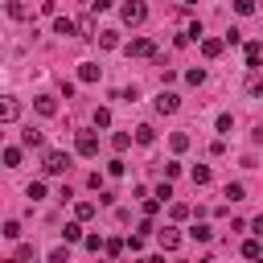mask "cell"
Segmentation results:
<instances>
[{
	"label": "cell",
	"instance_id": "cell-3",
	"mask_svg": "<svg viewBox=\"0 0 263 263\" xmlns=\"http://www.w3.org/2000/svg\"><path fill=\"white\" fill-rule=\"evenodd\" d=\"M74 148H78V156H95V152H99V136H95V132H78Z\"/></svg>",
	"mask_w": 263,
	"mask_h": 263
},
{
	"label": "cell",
	"instance_id": "cell-7",
	"mask_svg": "<svg viewBox=\"0 0 263 263\" xmlns=\"http://www.w3.org/2000/svg\"><path fill=\"white\" fill-rule=\"evenodd\" d=\"M33 107H37V115H58V99L53 95H37Z\"/></svg>",
	"mask_w": 263,
	"mask_h": 263
},
{
	"label": "cell",
	"instance_id": "cell-25",
	"mask_svg": "<svg viewBox=\"0 0 263 263\" xmlns=\"http://www.w3.org/2000/svg\"><path fill=\"white\" fill-rule=\"evenodd\" d=\"M189 234H193V242H210V238H214V230H210V226H193Z\"/></svg>",
	"mask_w": 263,
	"mask_h": 263
},
{
	"label": "cell",
	"instance_id": "cell-29",
	"mask_svg": "<svg viewBox=\"0 0 263 263\" xmlns=\"http://www.w3.org/2000/svg\"><path fill=\"white\" fill-rule=\"evenodd\" d=\"M107 123H111V111L99 107V111H95V127H107Z\"/></svg>",
	"mask_w": 263,
	"mask_h": 263
},
{
	"label": "cell",
	"instance_id": "cell-34",
	"mask_svg": "<svg viewBox=\"0 0 263 263\" xmlns=\"http://www.w3.org/2000/svg\"><path fill=\"white\" fill-rule=\"evenodd\" d=\"M103 251H107V255H119V251H123V242H119V238H107V242H103Z\"/></svg>",
	"mask_w": 263,
	"mask_h": 263
},
{
	"label": "cell",
	"instance_id": "cell-9",
	"mask_svg": "<svg viewBox=\"0 0 263 263\" xmlns=\"http://www.w3.org/2000/svg\"><path fill=\"white\" fill-rule=\"evenodd\" d=\"M4 8H8V16H12V21H29V4H21V0H8Z\"/></svg>",
	"mask_w": 263,
	"mask_h": 263
},
{
	"label": "cell",
	"instance_id": "cell-8",
	"mask_svg": "<svg viewBox=\"0 0 263 263\" xmlns=\"http://www.w3.org/2000/svg\"><path fill=\"white\" fill-rule=\"evenodd\" d=\"M259 62H263V41H247V66L259 70Z\"/></svg>",
	"mask_w": 263,
	"mask_h": 263
},
{
	"label": "cell",
	"instance_id": "cell-22",
	"mask_svg": "<svg viewBox=\"0 0 263 263\" xmlns=\"http://www.w3.org/2000/svg\"><path fill=\"white\" fill-rule=\"evenodd\" d=\"M127 144H132V136H127V132H115V136H111V148H115V152H123Z\"/></svg>",
	"mask_w": 263,
	"mask_h": 263
},
{
	"label": "cell",
	"instance_id": "cell-28",
	"mask_svg": "<svg viewBox=\"0 0 263 263\" xmlns=\"http://www.w3.org/2000/svg\"><path fill=\"white\" fill-rule=\"evenodd\" d=\"M234 12H238V16H251V12H255V0H234Z\"/></svg>",
	"mask_w": 263,
	"mask_h": 263
},
{
	"label": "cell",
	"instance_id": "cell-19",
	"mask_svg": "<svg viewBox=\"0 0 263 263\" xmlns=\"http://www.w3.org/2000/svg\"><path fill=\"white\" fill-rule=\"evenodd\" d=\"M53 33H62V37H70V33H74V21H66V16H58V21H53Z\"/></svg>",
	"mask_w": 263,
	"mask_h": 263
},
{
	"label": "cell",
	"instance_id": "cell-10",
	"mask_svg": "<svg viewBox=\"0 0 263 263\" xmlns=\"http://www.w3.org/2000/svg\"><path fill=\"white\" fill-rule=\"evenodd\" d=\"M201 53H205V58H218V53H222V41H218V37H201Z\"/></svg>",
	"mask_w": 263,
	"mask_h": 263
},
{
	"label": "cell",
	"instance_id": "cell-11",
	"mask_svg": "<svg viewBox=\"0 0 263 263\" xmlns=\"http://www.w3.org/2000/svg\"><path fill=\"white\" fill-rule=\"evenodd\" d=\"M99 74H103V70H99L95 62H82V70H78V78H82V82H99Z\"/></svg>",
	"mask_w": 263,
	"mask_h": 263
},
{
	"label": "cell",
	"instance_id": "cell-37",
	"mask_svg": "<svg viewBox=\"0 0 263 263\" xmlns=\"http://www.w3.org/2000/svg\"><path fill=\"white\" fill-rule=\"evenodd\" d=\"M255 144H263V123H259V127H255Z\"/></svg>",
	"mask_w": 263,
	"mask_h": 263
},
{
	"label": "cell",
	"instance_id": "cell-2",
	"mask_svg": "<svg viewBox=\"0 0 263 263\" xmlns=\"http://www.w3.org/2000/svg\"><path fill=\"white\" fill-rule=\"evenodd\" d=\"M127 58H156V41L152 37H136L127 45Z\"/></svg>",
	"mask_w": 263,
	"mask_h": 263
},
{
	"label": "cell",
	"instance_id": "cell-1",
	"mask_svg": "<svg viewBox=\"0 0 263 263\" xmlns=\"http://www.w3.org/2000/svg\"><path fill=\"white\" fill-rule=\"evenodd\" d=\"M119 16H123V25H144L148 21V8H144V0H127L119 8Z\"/></svg>",
	"mask_w": 263,
	"mask_h": 263
},
{
	"label": "cell",
	"instance_id": "cell-35",
	"mask_svg": "<svg viewBox=\"0 0 263 263\" xmlns=\"http://www.w3.org/2000/svg\"><path fill=\"white\" fill-rule=\"evenodd\" d=\"M173 218H177V222H181V218H189V205H185V201H177V205H173Z\"/></svg>",
	"mask_w": 263,
	"mask_h": 263
},
{
	"label": "cell",
	"instance_id": "cell-24",
	"mask_svg": "<svg viewBox=\"0 0 263 263\" xmlns=\"http://www.w3.org/2000/svg\"><path fill=\"white\" fill-rule=\"evenodd\" d=\"M74 214H78L82 222H86V218H95V201H78V205H74Z\"/></svg>",
	"mask_w": 263,
	"mask_h": 263
},
{
	"label": "cell",
	"instance_id": "cell-17",
	"mask_svg": "<svg viewBox=\"0 0 263 263\" xmlns=\"http://www.w3.org/2000/svg\"><path fill=\"white\" fill-rule=\"evenodd\" d=\"M185 82H189V86H201V82H205V70H201V66L185 70Z\"/></svg>",
	"mask_w": 263,
	"mask_h": 263
},
{
	"label": "cell",
	"instance_id": "cell-20",
	"mask_svg": "<svg viewBox=\"0 0 263 263\" xmlns=\"http://www.w3.org/2000/svg\"><path fill=\"white\" fill-rule=\"evenodd\" d=\"M152 136H156V132H152L148 123H140V127H136V144H152Z\"/></svg>",
	"mask_w": 263,
	"mask_h": 263
},
{
	"label": "cell",
	"instance_id": "cell-21",
	"mask_svg": "<svg viewBox=\"0 0 263 263\" xmlns=\"http://www.w3.org/2000/svg\"><path fill=\"white\" fill-rule=\"evenodd\" d=\"M21 140H25V148H37V144H41V132L29 127V132H21Z\"/></svg>",
	"mask_w": 263,
	"mask_h": 263
},
{
	"label": "cell",
	"instance_id": "cell-32",
	"mask_svg": "<svg viewBox=\"0 0 263 263\" xmlns=\"http://www.w3.org/2000/svg\"><path fill=\"white\" fill-rule=\"evenodd\" d=\"M4 238H21V222H4Z\"/></svg>",
	"mask_w": 263,
	"mask_h": 263
},
{
	"label": "cell",
	"instance_id": "cell-6",
	"mask_svg": "<svg viewBox=\"0 0 263 263\" xmlns=\"http://www.w3.org/2000/svg\"><path fill=\"white\" fill-rule=\"evenodd\" d=\"M156 242H160V251H177L181 247V234L173 226H164V230H156Z\"/></svg>",
	"mask_w": 263,
	"mask_h": 263
},
{
	"label": "cell",
	"instance_id": "cell-5",
	"mask_svg": "<svg viewBox=\"0 0 263 263\" xmlns=\"http://www.w3.org/2000/svg\"><path fill=\"white\" fill-rule=\"evenodd\" d=\"M177 107H181V99H177L173 90H160V95H156V111H160V115H173Z\"/></svg>",
	"mask_w": 263,
	"mask_h": 263
},
{
	"label": "cell",
	"instance_id": "cell-31",
	"mask_svg": "<svg viewBox=\"0 0 263 263\" xmlns=\"http://www.w3.org/2000/svg\"><path fill=\"white\" fill-rule=\"evenodd\" d=\"M66 259H70L66 247H53V251H49V263H66Z\"/></svg>",
	"mask_w": 263,
	"mask_h": 263
},
{
	"label": "cell",
	"instance_id": "cell-23",
	"mask_svg": "<svg viewBox=\"0 0 263 263\" xmlns=\"http://www.w3.org/2000/svg\"><path fill=\"white\" fill-rule=\"evenodd\" d=\"M189 177H193V185H210V168H205V164H197Z\"/></svg>",
	"mask_w": 263,
	"mask_h": 263
},
{
	"label": "cell",
	"instance_id": "cell-27",
	"mask_svg": "<svg viewBox=\"0 0 263 263\" xmlns=\"http://www.w3.org/2000/svg\"><path fill=\"white\" fill-rule=\"evenodd\" d=\"M226 197H230V201H242V197H247V189L234 181V185H226Z\"/></svg>",
	"mask_w": 263,
	"mask_h": 263
},
{
	"label": "cell",
	"instance_id": "cell-36",
	"mask_svg": "<svg viewBox=\"0 0 263 263\" xmlns=\"http://www.w3.org/2000/svg\"><path fill=\"white\" fill-rule=\"evenodd\" d=\"M251 230H255V234H259V238H263V214H259V218H255V222H251Z\"/></svg>",
	"mask_w": 263,
	"mask_h": 263
},
{
	"label": "cell",
	"instance_id": "cell-4",
	"mask_svg": "<svg viewBox=\"0 0 263 263\" xmlns=\"http://www.w3.org/2000/svg\"><path fill=\"white\" fill-rule=\"evenodd\" d=\"M66 168H70V156H66V152H45V173L58 177V173H66Z\"/></svg>",
	"mask_w": 263,
	"mask_h": 263
},
{
	"label": "cell",
	"instance_id": "cell-14",
	"mask_svg": "<svg viewBox=\"0 0 263 263\" xmlns=\"http://www.w3.org/2000/svg\"><path fill=\"white\" fill-rule=\"evenodd\" d=\"M99 45H103V49H115V45H119V33H115V29H103V33H99Z\"/></svg>",
	"mask_w": 263,
	"mask_h": 263
},
{
	"label": "cell",
	"instance_id": "cell-30",
	"mask_svg": "<svg viewBox=\"0 0 263 263\" xmlns=\"http://www.w3.org/2000/svg\"><path fill=\"white\" fill-rule=\"evenodd\" d=\"M29 197L41 201V197H45V185H41V181H29Z\"/></svg>",
	"mask_w": 263,
	"mask_h": 263
},
{
	"label": "cell",
	"instance_id": "cell-16",
	"mask_svg": "<svg viewBox=\"0 0 263 263\" xmlns=\"http://www.w3.org/2000/svg\"><path fill=\"white\" fill-rule=\"evenodd\" d=\"M242 255H247V259H259V255H263V242H259V238H247V242H242Z\"/></svg>",
	"mask_w": 263,
	"mask_h": 263
},
{
	"label": "cell",
	"instance_id": "cell-26",
	"mask_svg": "<svg viewBox=\"0 0 263 263\" xmlns=\"http://www.w3.org/2000/svg\"><path fill=\"white\" fill-rule=\"evenodd\" d=\"M4 164L16 168V164H21V148H4Z\"/></svg>",
	"mask_w": 263,
	"mask_h": 263
},
{
	"label": "cell",
	"instance_id": "cell-13",
	"mask_svg": "<svg viewBox=\"0 0 263 263\" xmlns=\"http://www.w3.org/2000/svg\"><path fill=\"white\" fill-rule=\"evenodd\" d=\"M78 222H82V218H78ZM78 222H70V226H66V230H62V238H66V242H82V238H86V234H82V226H78Z\"/></svg>",
	"mask_w": 263,
	"mask_h": 263
},
{
	"label": "cell",
	"instance_id": "cell-15",
	"mask_svg": "<svg viewBox=\"0 0 263 263\" xmlns=\"http://www.w3.org/2000/svg\"><path fill=\"white\" fill-rule=\"evenodd\" d=\"M168 148H173V152H185V148H189V136H185V132H173V136H168Z\"/></svg>",
	"mask_w": 263,
	"mask_h": 263
},
{
	"label": "cell",
	"instance_id": "cell-33",
	"mask_svg": "<svg viewBox=\"0 0 263 263\" xmlns=\"http://www.w3.org/2000/svg\"><path fill=\"white\" fill-rule=\"evenodd\" d=\"M82 247H86V251H99V247H103V238H99V234H86V238H82Z\"/></svg>",
	"mask_w": 263,
	"mask_h": 263
},
{
	"label": "cell",
	"instance_id": "cell-18",
	"mask_svg": "<svg viewBox=\"0 0 263 263\" xmlns=\"http://www.w3.org/2000/svg\"><path fill=\"white\" fill-rule=\"evenodd\" d=\"M247 95H251V99H259V95H263V78H259V74H251V78H247Z\"/></svg>",
	"mask_w": 263,
	"mask_h": 263
},
{
	"label": "cell",
	"instance_id": "cell-12",
	"mask_svg": "<svg viewBox=\"0 0 263 263\" xmlns=\"http://www.w3.org/2000/svg\"><path fill=\"white\" fill-rule=\"evenodd\" d=\"M16 115H21V107H16V99H4V107H0V119H4V123H12Z\"/></svg>",
	"mask_w": 263,
	"mask_h": 263
}]
</instances>
